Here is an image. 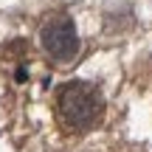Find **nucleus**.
<instances>
[{
	"mask_svg": "<svg viewBox=\"0 0 152 152\" xmlns=\"http://www.w3.org/2000/svg\"><path fill=\"white\" fill-rule=\"evenodd\" d=\"M104 99L99 87L87 82H71L56 93V124L71 135L87 132L102 121Z\"/></svg>",
	"mask_w": 152,
	"mask_h": 152,
	"instance_id": "obj_1",
	"label": "nucleus"
},
{
	"mask_svg": "<svg viewBox=\"0 0 152 152\" xmlns=\"http://www.w3.org/2000/svg\"><path fill=\"white\" fill-rule=\"evenodd\" d=\"M39 42H42L45 54L56 62H71L79 54V34H76V26L68 14L48 17L39 28Z\"/></svg>",
	"mask_w": 152,
	"mask_h": 152,
	"instance_id": "obj_2",
	"label": "nucleus"
}]
</instances>
